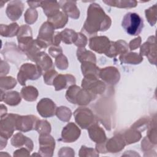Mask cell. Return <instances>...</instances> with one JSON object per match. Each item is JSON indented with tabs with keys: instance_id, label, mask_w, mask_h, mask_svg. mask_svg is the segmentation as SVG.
Instances as JSON below:
<instances>
[{
	"instance_id": "30",
	"label": "cell",
	"mask_w": 157,
	"mask_h": 157,
	"mask_svg": "<svg viewBox=\"0 0 157 157\" xmlns=\"http://www.w3.org/2000/svg\"><path fill=\"white\" fill-rule=\"evenodd\" d=\"M20 94L25 100L33 102L37 99L39 92L36 87L33 86H27L21 90Z\"/></svg>"
},
{
	"instance_id": "31",
	"label": "cell",
	"mask_w": 157,
	"mask_h": 157,
	"mask_svg": "<svg viewBox=\"0 0 157 157\" xmlns=\"http://www.w3.org/2000/svg\"><path fill=\"white\" fill-rule=\"evenodd\" d=\"M123 135L126 145H129L138 142L142 137L140 131L133 128L126 130Z\"/></svg>"
},
{
	"instance_id": "25",
	"label": "cell",
	"mask_w": 157,
	"mask_h": 157,
	"mask_svg": "<svg viewBox=\"0 0 157 157\" xmlns=\"http://www.w3.org/2000/svg\"><path fill=\"white\" fill-rule=\"evenodd\" d=\"M40 7L43 9L45 15L48 17H52L59 13L60 5L56 1H41Z\"/></svg>"
},
{
	"instance_id": "42",
	"label": "cell",
	"mask_w": 157,
	"mask_h": 157,
	"mask_svg": "<svg viewBox=\"0 0 157 157\" xmlns=\"http://www.w3.org/2000/svg\"><path fill=\"white\" fill-rule=\"evenodd\" d=\"M78 155L80 157L83 156H99V153L93 148L86 147L82 145L79 150Z\"/></svg>"
},
{
	"instance_id": "21",
	"label": "cell",
	"mask_w": 157,
	"mask_h": 157,
	"mask_svg": "<svg viewBox=\"0 0 157 157\" xmlns=\"http://www.w3.org/2000/svg\"><path fill=\"white\" fill-rule=\"evenodd\" d=\"M12 145L17 148L25 147L31 151L33 149V142L32 140L25 136L21 132L16 133L13 136L10 140Z\"/></svg>"
},
{
	"instance_id": "26",
	"label": "cell",
	"mask_w": 157,
	"mask_h": 157,
	"mask_svg": "<svg viewBox=\"0 0 157 157\" xmlns=\"http://www.w3.org/2000/svg\"><path fill=\"white\" fill-rule=\"evenodd\" d=\"M68 16L63 11H59L53 17L48 18L47 21L50 23L55 29L63 28L67 23Z\"/></svg>"
},
{
	"instance_id": "52",
	"label": "cell",
	"mask_w": 157,
	"mask_h": 157,
	"mask_svg": "<svg viewBox=\"0 0 157 157\" xmlns=\"http://www.w3.org/2000/svg\"><path fill=\"white\" fill-rule=\"evenodd\" d=\"M10 70V66L8 63L3 60L1 61V77L5 76L8 74Z\"/></svg>"
},
{
	"instance_id": "43",
	"label": "cell",
	"mask_w": 157,
	"mask_h": 157,
	"mask_svg": "<svg viewBox=\"0 0 157 157\" xmlns=\"http://www.w3.org/2000/svg\"><path fill=\"white\" fill-rule=\"evenodd\" d=\"M55 63L56 66L61 70L66 69L69 66L67 59L66 56H64L63 54H61L59 55L58 57H56Z\"/></svg>"
},
{
	"instance_id": "4",
	"label": "cell",
	"mask_w": 157,
	"mask_h": 157,
	"mask_svg": "<svg viewBox=\"0 0 157 157\" xmlns=\"http://www.w3.org/2000/svg\"><path fill=\"white\" fill-rule=\"evenodd\" d=\"M42 74V71L36 64L26 63L21 66L17 74V80L21 85L25 86L27 80H37Z\"/></svg>"
},
{
	"instance_id": "2",
	"label": "cell",
	"mask_w": 157,
	"mask_h": 157,
	"mask_svg": "<svg viewBox=\"0 0 157 157\" xmlns=\"http://www.w3.org/2000/svg\"><path fill=\"white\" fill-rule=\"evenodd\" d=\"M65 96L71 104L79 105H86L96 98V95L75 85L68 88Z\"/></svg>"
},
{
	"instance_id": "48",
	"label": "cell",
	"mask_w": 157,
	"mask_h": 157,
	"mask_svg": "<svg viewBox=\"0 0 157 157\" xmlns=\"http://www.w3.org/2000/svg\"><path fill=\"white\" fill-rule=\"evenodd\" d=\"M59 156H74V150L70 147L61 148L58 153Z\"/></svg>"
},
{
	"instance_id": "53",
	"label": "cell",
	"mask_w": 157,
	"mask_h": 157,
	"mask_svg": "<svg viewBox=\"0 0 157 157\" xmlns=\"http://www.w3.org/2000/svg\"><path fill=\"white\" fill-rule=\"evenodd\" d=\"M61 37L59 34V32H56L55 33L53 39V45L55 46H59V44L61 42Z\"/></svg>"
},
{
	"instance_id": "49",
	"label": "cell",
	"mask_w": 157,
	"mask_h": 157,
	"mask_svg": "<svg viewBox=\"0 0 157 157\" xmlns=\"http://www.w3.org/2000/svg\"><path fill=\"white\" fill-rule=\"evenodd\" d=\"M48 53L52 57L56 58L59 55L63 54V50L60 46L53 45L49 48Z\"/></svg>"
},
{
	"instance_id": "34",
	"label": "cell",
	"mask_w": 157,
	"mask_h": 157,
	"mask_svg": "<svg viewBox=\"0 0 157 157\" xmlns=\"http://www.w3.org/2000/svg\"><path fill=\"white\" fill-rule=\"evenodd\" d=\"M61 40L66 44H74L77 39L78 33L75 31L66 28L62 31L59 32Z\"/></svg>"
},
{
	"instance_id": "51",
	"label": "cell",
	"mask_w": 157,
	"mask_h": 157,
	"mask_svg": "<svg viewBox=\"0 0 157 157\" xmlns=\"http://www.w3.org/2000/svg\"><path fill=\"white\" fill-rule=\"evenodd\" d=\"M13 156H29L30 151L25 147H21L13 152Z\"/></svg>"
},
{
	"instance_id": "19",
	"label": "cell",
	"mask_w": 157,
	"mask_h": 157,
	"mask_svg": "<svg viewBox=\"0 0 157 157\" xmlns=\"http://www.w3.org/2000/svg\"><path fill=\"white\" fill-rule=\"evenodd\" d=\"M75 78L72 75L58 74L54 79L53 85L56 91H59L75 85Z\"/></svg>"
},
{
	"instance_id": "44",
	"label": "cell",
	"mask_w": 157,
	"mask_h": 157,
	"mask_svg": "<svg viewBox=\"0 0 157 157\" xmlns=\"http://www.w3.org/2000/svg\"><path fill=\"white\" fill-rule=\"evenodd\" d=\"M58 75V72L54 69H50L44 74V82L48 85H53V82L55 77Z\"/></svg>"
},
{
	"instance_id": "37",
	"label": "cell",
	"mask_w": 157,
	"mask_h": 157,
	"mask_svg": "<svg viewBox=\"0 0 157 157\" xmlns=\"http://www.w3.org/2000/svg\"><path fill=\"white\" fill-rule=\"evenodd\" d=\"M156 117L153 118V120L150 121L148 131H147V138L151 143L154 145H156Z\"/></svg>"
},
{
	"instance_id": "18",
	"label": "cell",
	"mask_w": 157,
	"mask_h": 157,
	"mask_svg": "<svg viewBox=\"0 0 157 157\" xmlns=\"http://www.w3.org/2000/svg\"><path fill=\"white\" fill-rule=\"evenodd\" d=\"M129 47L126 41L118 40L115 42L110 41L109 50L105 53V55L109 58H114L118 55H123L128 52Z\"/></svg>"
},
{
	"instance_id": "13",
	"label": "cell",
	"mask_w": 157,
	"mask_h": 157,
	"mask_svg": "<svg viewBox=\"0 0 157 157\" xmlns=\"http://www.w3.org/2000/svg\"><path fill=\"white\" fill-rule=\"evenodd\" d=\"M99 78L109 85L117 84L120 78V74L117 68L113 66H109L100 69Z\"/></svg>"
},
{
	"instance_id": "15",
	"label": "cell",
	"mask_w": 157,
	"mask_h": 157,
	"mask_svg": "<svg viewBox=\"0 0 157 157\" xmlns=\"http://www.w3.org/2000/svg\"><path fill=\"white\" fill-rule=\"evenodd\" d=\"M38 120L37 117L34 115H19L17 121V130L25 132L35 129Z\"/></svg>"
},
{
	"instance_id": "9",
	"label": "cell",
	"mask_w": 157,
	"mask_h": 157,
	"mask_svg": "<svg viewBox=\"0 0 157 157\" xmlns=\"http://www.w3.org/2000/svg\"><path fill=\"white\" fill-rule=\"evenodd\" d=\"M39 153L41 156L51 157L55 147V140L50 134H41L39 137Z\"/></svg>"
},
{
	"instance_id": "55",
	"label": "cell",
	"mask_w": 157,
	"mask_h": 157,
	"mask_svg": "<svg viewBox=\"0 0 157 157\" xmlns=\"http://www.w3.org/2000/svg\"><path fill=\"white\" fill-rule=\"evenodd\" d=\"M0 142H1V148H0V149H1V150H2V149L6 146V145H7V139H6V138H4V137H1Z\"/></svg>"
},
{
	"instance_id": "14",
	"label": "cell",
	"mask_w": 157,
	"mask_h": 157,
	"mask_svg": "<svg viewBox=\"0 0 157 157\" xmlns=\"http://www.w3.org/2000/svg\"><path fill=\"white\" fill-rule=\"evenodd\" d=\"M80 134V129L75 123H69L62 130L61 140L66 143L74 142L79 138Z\"/></svg>"
},
{
	"instance_id": "11",
	"label": "cell",
	"mask_w": 157,
	"mask_h": 157,
	"mask_svg": "<svg viewBox=\"0 0 157 157\" xmlns=\"http://www.w3.org/2000/svg\"><path fill=\"white\" fill-rule=\"evenodd\" d=\"M56 106L50 99L44 98L40 99L37 104V110L39 114L44 118H48L56 114Z\"/></svg>"
},
{
	"instance_id": "41",
	"label": "cell",
	"mask_w": 157,
	"mask_h": 157,
	"mask_svg": "<svg viewBox=\"0 0 157 157\" xmlns=\"http://www.w3.org/2000/svg\"><path fill=\"white\" fill-rule=\"evenodd\" d=\"M38 17L37 11L35 9L29 8L25 13L24 18L25 22L28 25H32L36 21Z\"/></svg>"
},
{
	"instance_id": "54",
	"label": "cell",
	"mask_w": 157,
	"mask_h": 157,
	"mask_svg": "<svg viewBox=\"0 0 157 157\" xmlns=\"http://www.w3.org/2000/svg\"><path fill=\"white\" fill-rule=\"evenodd\" d=\"M29 6L31 7L32 9H35L38 7H40L41 1H27Z\"/></svg>"
},
{
	"instance_id": "38",
	"label": "cell",
	"mask_w": 157,
	"mask_h": 157,
	"mask_svg": "<svg viewBox=\"0 0 157 157\" xmlns=\"http://www.w3.org/2000/svg\"><path fill=\"white\" fill-rule=\"evenodd\" d=\"M55 115L60 120L67 122L69 121L71 119L72 112L71 110L67 107L61 106L59 107L56 108Z\"/></svg>"
},
{
	"instance_id": "10",
	"label": "cell",
	"mask_w": 157,
	"mask_h": 157,
	"mask_svg": "<svg viewBox=\"0 0 157 157\" xmlns=\"http://www.w3.org/2000/svg\"><path fill=\"white\" fill-rule=\"evenodd\" d=\"M140 55L148 58L149 62L152 64L156 63V46L155 36H150L147 40L140 47Z\"/></svg>"
},
{
	"instance_id": "20",
	"label": "cell",
	"mask_w": 157,
	"mask_h": 157,
	"mask_svg": "<svg viewBox=\"0 0 157 157\" xmlns=\"http://www.w3.org/2000/svg\"><path fill=\"white\" fill-rule=\"evenodd\" d=\"M42 74L50 69H54V66L51 58L44 52H40L37 55L35 61Z\"/></svg>"
},
{
	"instance_id": "24",
	"label": "cell",
	"mask_w": 157,
	"mask_h": 157,
	"mask_svg": "<svg viewBox=\"0 0 157 157\" xmlns=\"http://www.w3.org/2000/svg\"><path fill=\"white\" fill-rule=\"evenodd\" d=\"M21 96L20 94L17 91H12L4 93L3 90H1V101H3L10 106L19 104L21 101Z\"/></svg>"
},
{
	"instance_id": "22",
	"label": "cell",
	"mask_w": 157,
	"mask_h": 157,
	"mask_svg": "<svg viewBox=\"0 0 157 157\" xmlns=\"http://www.w3.org/2000/svg\"><path fill=\"white\" fill-rule=\"evenodd\" d=\"M62 10L68 17L77 19L80 17V11L76 5V2L74 1H60L58 2Z\"/></svg>"
},
{
	"instance_id": "36",
	"label": "cell",
	"mask_w": 157,
	"mask_h": 157,
	"mask_svg": "<svg viewBox=\"0 0 157 157\" xmlns=\"http://www.w3.org/2000/svg\"><path fill=\"white\" fill-rule=\"evenodd\" d=\"M17 85L16 80L11 76H3L0 78V88L2 90L13 88Z\"/></svg>"
},
{
	"instance_id": "40",
	"label": "cell",
	"mask_w": 157,
	"mask_h": 157,
	"mask_svg": "<svg viewBox=\"0 0 157 157\" xmlns=\"http://www.w3.org/2000/svg\"><path fill=\"white\" fill-rule=\"evenodd\" d=\"M145 13L149 24L151 26H154L156 23V4L146 9Z\"/></svg>"
},
{
	"instance_id": "33",
	"label": "cell",
	"mask_w": 157,
	"mask_h": 157,
	"mask_svg": "<svg viewBox=\"0 0 157 157\" xmlns=\"http://www.w3.org/2000/svg\"><path fill=\"white\" fill-rule=\"evenodd\" d=\"M107 5L118 8H133L136 7L137 2L134 0H110L103 1Z\"/></svg>"
},
{
	"instance_id": "16",
	"label": "cell",
	"mask_w": 157,
	"mask_h": 157,
	"mask_svg": "<svg viewBox=\"0 0 157 157\" xmlns=\"http://www.w3.org/2000/svg\"><path fill=\"white\" fill-rule=\"evenodd\" d=\"M126 145L123 135L121 133L115 134L112 138L105 142V147L107 153H118L121 151Z\"/></svg>"
},
{
	"instance_id": "6",
	"label": "cell",
	"mask_w": 157,
	"mask_h": 157,
	"mask_svg": "<svg viewBox=\"0 0 157 157\" xmlns=\"http://www.w3.org/2000/svg\"><path fill=\"white\" fill-rule=\"evenodd\" d=\"M19 115L14 113L6 114L1 118L0 135L1 137L9 139L15 130H17V121Z\"/></svg>"
},
{
	"instance_id": "1",
	"label": "cell",
	"mask_w": 157,
	"mask_h": 157,
	"mask_svg": "<svg viewBox=\"0 0 157 157\" xmlns=\"http://www.w3.org/2000/svg\"><path fill=\"white\" fill-rule=\"evenodd\" d=\"M111 18L103 9L96 3L90 5L87 10V17L83 24V30L90 35L96 34L98 31H105L111 26Z\"/></svg>"
},
{
	"instance_id": "5",
	"label": "cell",
	"mask_w": 157,
	"mask_h": 157,
	"mask_svg": "<svg viewBox=\"0 0 157 157\" xmlns=\"http://www.w3.org/2000/svg\"><path fill=\"white\" fill-rule=\"evenodd\" d=\"M54 35V27L50 23L47 21L41 25L36 42L41 48L45 49L48 46L53 45Z\"/></svg>"
},
{
	"instance_id": "8",
	"label": "cell",
	"mask_w": 157,
	"mask_h": 157,
	"mask_svg": "<svg viewBox=\"0 0 157 157\" xmlns=\"http://www.w3.org/2000/svg\"><path fill=\"white\" fill-rule=\"evenodd\" d=\"M98 77L94 75L85 76L82 81V88L97 95L103 93L106 86L104 82L98 80Z\"/></svg>"
},
{
	"instance_id": "17",
	"label": "cell",
	"mask_w": 157,
	"mask_h": 157,
	"mask_svg": "<svg viewBox=\"0 0 157 157\" xmlns=\"http://www.w3.org/2000/svg\"><path fill=\"white\" fill-rule=\"evenodd\" d=\"M24 4L20 1H11L9 2L6 13L8 18L12 21L17 20L22 15Z\"/></svg>"
},
{
	"instance_id": "7",
	"label": "cell",
	"mask_w": 157,
	"mask_h": 157,
	"mask_svg": "<svg viewBox=\"0 0 157 157\" xmlns=\"http://www.w3.org/2000/svg\"><path fill=\"white\" fill-rule=\"evenodd\" d=\"M74 116L75 122L82 129H88L92 124L96 123L92 111L86 107H80L75 110Z\"/></svg>"
},
{
	"instance_id": "12",
	"label": "cell",
	"mask_w": 157,
	"mask_h": 157,
	"mask_svg": "<svg viewBox=\"0 0 157 157\" xmlns=\"http://www.w3.org/2000/svg\"><path fill=\"white\" fill-rule=\"evenodd\" d=\"M110 45V40L106 36H94L89 40L90 49L99 54H105L109 48Z\"/></svg>"
},
{
	"instance_id": "32",
	"label": "cell",
	"mask_w": 157,
	"mask_h": 157,
	"mask_svg": "<svg viewBox=\"0 0 157 157\" xmlns=\"http://www.w3.org/2000/svg\"><path fill=\"white\" fill-rule=\"evenodd\" d=\"M77 57L78 60L81 63L89 61L96 63V57L95 55L91 51L87 50L85 47L78 48L77 50Z\"/></svg>"
},
{
	"instance_id": "29",
	"label": "cell",
	"mask_w": 157,
	"mask_h": 157,
	"mask_svg": "<svg viewBox=\"0 0 157 157\" xmlns=\"http://www.w3.org/2000/svg\"><path fill=\"white\" fill-rule=\"evenodd\" d=\"M81 70L83 75H94L99 77V73L100 69L96 65V63H93L89 61H84L82 63Z\"/></svg>"
},
{
	"instance_id": "35",
	"label": "cell",
	"mask_w": 157,
	"mask_h": 157,
	"mask_svg": "<svg viewBox=\"0 0 157 157\" xmlns=\"http://www.w3.org/2000/svg\"><path fill=\"white\" fill-rule=\"evenodd\" d=\"M41 48L37 45L36 42V40L29 44L27 48L25 50L23 53L26 55V56L32 61H35V59L38 55V53L40 52Z\"/></svg>"
},
{
	"instance_id": "50",
	"label": "cell",
	"mask_w": 157,
	"mask_h": 157,
	"mask_svg": "<svg viewBox=\"0 0 157 157\" xmlns=\"http://www.w3.org/2000/svg\"><path fill=\"white\" fill-rule=\"evenodd\" d=\"M141 42H142V40H141V37L140 36H138L137 37L131 40L128 45L129 50H136L137 48H139Z\"/></svg>"
},
{
	"instance_id": "45",
	"label": "cell",
	"mask_w": 157,
	"mask_h": 157,
	"mask_svg": "<svg viewBox=\"0 0 157 157\" xmlns=\"http://www.w3.org/2000/svg\"><path fill=\"white\" fill-rule=\"evenodd\" d=\"M150 123V120H148V118H143L140 119L139 120H138L137 122H136L131 128H135L137 130H139V131H144L145 129L147 128V127L148 126Z\"/></svg>"
},
{
	"instance_id": "46",
	"label": "cell",
	"mask_w": 157,
	"mask_h": 157,
	"mask_svg": "<svg viewBox=\"0 0 157 157\" xmlns=\"http://www.w3.org/2000/svg\"><path fill=\"white\" fill-rule=\"evenodd\" d=\"M87 42H88L87 37L83 34L81 33H78L77 39L74 43L75 45H76L78 48H83L86 45Z\"/></svg>"
},
{
	"instance_id": "39",
	"label": "cell",
	"mask_w": 157,
	"mask_h": 157,
	"mask_svg": "<svg viewBox=\"0 0 157 157\" xmlns=\"http://www.w3.org/2000/svg\"><path fill=\"white\" fill-rule=\"evenodd\" d=\"M35 130L40 134H50L51 131V125L47 120H39L36 123Z\"/></svg>"
},
{
	"instance_id": "3",
	"label": "cell",
	"mask_w": 157,
	"mask_h": 157,
	"mask_svg": "<svg viewBox=\"0 0 157 157\" xmlns=\"http://www.w3.org/2000/svg\"><path fill=\"white\" fill-rule=\"evenodd\" d=\"M121 26L128 34L137 36L141 33L144 28V21L139 14L128 12L123 17Z\"/></svg>"
},
{
	"instance_id": "56",
	"label": "cell",
	"mask_w": 157,
	"mask_h": 157,
	"mask_svg": "<svg viewBox=\"0 0 157 157\" xmlns=\"http://www.w3.org/2000/svg\"><path fill=\"white\" fill-rule=\"evenodd\" d=\"M7 114V107L2 104L1 105V118L3 117Z\"/></svg>"
},
{
	"instance_id": "27",
	"label": "cell",
	"mask_w": 157,
	"mask_h": 157,
	"mask_svg": "<svg viewBox=\"0 0 157 157\" xmlns=\"http://www.w3.org/2000/svg\"><path fill=\"white\" fill-rule=\"evenodd\" d=\"M120 61L121 63L138 64L143 61V57L135 52H127L124 54L121 55L119 57Z\"/></svg>"
},
{
	"instance_id": "47",
	"label": "cell",
	"mask_w": 157,
	"mask_h": 157,
	"mask_svg": "<svg viewBox=\"0 0 157 157\" xmlns=\"http://www.w3.org/2000/svg\"><path fill=\"white\" fill-rule=\"evenodd\" d=\"M156 145L153 144L150 142L147 137H144L141 143V149L144 152H150L152 150L153 147H155Z\"/></svg>"
},
{
	"instance_id": "23",
	"label": "cell",
	"mask_w": 157,
	"mask_h": 157,
	"mask_svg": "<svg viewBox=\"0 0 157 157\" xmlns=\"http://www.w3.org/2000/svg\"><path fill=\"white\" fill-rule=\"evenodd\" d=\"M88 132L90 139L96 144L104 143L107 140L104 130L96 123L90 126L88 128Z\"/></svg>"
},
{
	"instance_id": "28",
	"label": "cell",
	"mask_w": 157,
	"mask_h": 157,
	"mask_svg": "<svg viewBox=\"0 0 157 157\" xmlns=\"http://www.w3.org/2000/svg\"><path fill=\"white\" fill-rule=\"evenodd\" d=\"M19 28L20 27L17 23H12L8 25L1 24L0 25V34L3 37H12L17 36Z\"/></svg>"
}]
</instances>
